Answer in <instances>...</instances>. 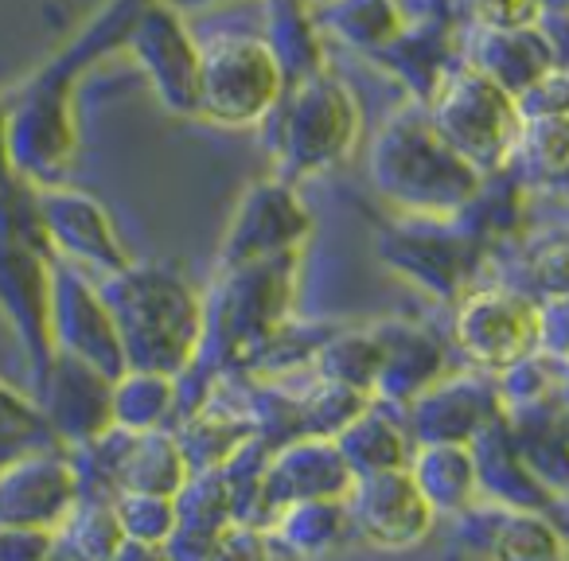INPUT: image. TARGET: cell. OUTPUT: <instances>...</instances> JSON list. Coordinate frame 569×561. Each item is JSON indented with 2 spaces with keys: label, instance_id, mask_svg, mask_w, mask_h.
<instances>
[{
  "label": "cell",
  "instance_id": "1",
  "mask_svg": "<svg viewBox=\"0 0 569 561\" xmlns=\"http://www.w3.org/2000/svg\"><path fill=\"white\" fill-rule=\"evenodd\" d=\"M102 301L118 324L129 371H157L176 379L196 359L203 340V309L183 285V277L160 266H126Z\"/></svg>",
  "mask_w": 569,
  "mask_h": 561
},
{
  "label": "cell",
  "instance_id": "2",
  "mask_svg": "<svg viewBox=\"0 0 569 561\" xmlns=\"http://www.w3.org/2000/svg\"><path fill=\"white\" fill-rule=\"evenodd\" d=\"M371 172L382 196L421 219L460 214L483 183V176L437 137L426 113H402L375 137Z\"/></svg>",
  "mask_w": 569,
  "mask_h": 561
},
{
  "label": "cell",
  "instance_id": "3",
  "mask_svg": "<svg viewBox=\"0 0 569 561\" xmlns=\"http://www.w3.org/2000/svg\"><path fill=\"white\" fill-rule=\"evenodd\" d=\"M426 102L437 137L480 176L515 157V141L522 133L519 102L476 67H452Z\"/></svg>",
  "mask_w": 569,
  "mask_h": 561
},
{
  "label": "cell",
  "instance_id": "4",
  "mask_svg": "<svg viewBox=\"0 0 569 561\" xmlns=\"http://www.w3.org/2000/svg\"><path fill=\"white\" fill-rule=\"evenodd\" d=\"M281 94V63L261 40H219L199 51L196 110L222 126H250L273 113Z\"/></svg>",
  "mask_w": 569,
  "mask_h": 561
},
{
  "label": "cell",
  "instance_id": "5",
  "mask_svg": "<svg viewBox=\"0 0 569 561\" xmlns=\"http://www.w3.org/2000/svg\"><path fill=\"white\" fill-rule=\"evenodd\" d=\"M359 137V110L348 87L325 74H309L281 110V157L297 172H320L351 152Z\"/></svg>",
  "mask_w": 569,
  "mask_h": 561
},
{
  "label": "cell",
  "instance_id": "6",
  "mask_svg": "<svg viewBox=\"0 0 569 561\" xmlns=\"http://www.w3.org/2000/svg\"><path fill=\"white\" fill-rule=\"evenodd\" d=\"M343 511L351 530L382 550H410L433 527V507L418 491L410 468L356 475L343 495Z\"/></svg>",
  "mask_w": 569,
  "mask_h": 561
},
{
  "label": "cell",
  "instance_id": "7",
  "mask_svg": "<svg viewBox=\"0 0 569 561\" xmlns=\"http://www.w3.org/2000/svg\"><path fill=\"white\" fill-rule=\"evenodd\" d=\"M542 312L511 289H483L465 297L457 312V343L472 363L488 371H507L538 351Z\"/></svg>",
  "mask_w": 569,
  "mask_h": 561
},
{
  "label": "cell",
  "instance_id": "8",
  "mask_svg": "<svg viewBox=\"0 0 569 561\" xmlns=\"http://www.w3.org/2000/svg\"><path fill=\"white\" fill-rule=\"evenodd\" d=\"M51 340L59 343L56 351L82 359L113 382L129 371L118 324H113L102 293H94L71 269H51Z\"/></svg>",
  "mask_w": 569,
  "mask_h": 561
},
{
  "label": "cell",
  "instance_id": "9",
  "mask_svg": "<svg viewBox=\"0 0 569 561\" xmlns=\"http://www.w3.org/2000/svg\"><path fill=\"white\" fill-rule=\"evenodd\" d=\"M351 468L332 437H293L261 464V507L273 519L281 507L309 499H343L351 488Z\"/></svg>",
  "mask_w": 569,
  "mask_h": 561
},
{
  "label": "cell",
  "instance_id": "10",
  "mask_svg": "<svg viewBox=\"0 0 569 561\" xmlns=\"http://www.w3.org/2000/svg\"><path fill=\"white\" fill-rule=\"evenodd\" d=\"M503 410L499 387L483 374L437 379L410 402V433L421 444H472Z\"/></svg>",
  "mask_w": 569,
  "mask_h": 561
},
{
  "label": "cell",
  "instance_id": "11",
  "mask_svg": "<svg viewBox=\"0 0 569 561\" xmlns=\"http://www.w3.org/2000/svg\"><path fill=\"white\" fill-rule=\"evenodd\" d=\"M79 499V475L48 452H24L0 468V527L56 530Z\"/></svg>",
  "mask_w": 569,
  "mask_h": 561
},
{
  "label": "cell",
  "instance_id": "12",
  "mask_svg": "<svg viewBox=\"0 0 569 561\" xmlns=\"http://www.w3.org/2000/svg\"><path fill=\"white\" fill-rule=\"evenodd\" d=\"M309 234V211L297 203V196L284 183H258L238 207V219L222 246V261L230 269L246 261L281 258L297 253V242Z\"/></svg>",
  "mask_w": 569,
  "mask_h": 561
},
{
  "label": "cell",
  "instance_id": "13",
  "mask_svg": "<svg viewBox=\"0 0 569 561\" xmlns=\"http://www.w3.org/2000/svg\"><path fill=\"white\" fill-rule=\"evenodd\" d=\"M0 304L9 309L20 340L43 371L56 355V340H51V269L43 266L36 246L0 238Z\"/></svg>",
  "mask_w": 569,
  "mask_h": 561
},
{
  "label": "cell",
  "instance_id": "14",
  "mask_svg": "<svg viewBox=\"0 0 569 561\" xmlns=\"http://www.w3.org/2000/svg\"><path fill=\"white\" fill-rule=\"evenodd\" d=\"M48 379V413L56 433L90 444L113 425V379L67 351L51 355Z\"/></svg>",
  "mask_w": 569,
  "mask_h": 561
},
{
  "label": "cell",
  "instance_id": "15",
  "mask_svg": "<svg viewBox=\"0 0 569 561\" xmlns=\"http://www.w3.org/2000/svg\"><path fill=\"white\" fill-rule=\"evenodd\" d=\"M137 59L149 71L152 87L160 90L172 110L191 113L196 110V90H199V51L191 48L188 32L168 9H149L141 24L129 32Z\"/></svg>",
  "mask_w": 569,
  "mask_h": 561
},
{
  "label": "cell",
  "instance_id": "16",
  "mask_svg": "<svg viewBox=\"0 0 569 561\" xmlns=\"http://www.w3.org/2000/svg\"><path fill=\"white\" fill-rule=\"evenodd\" d=\"M40 222L51 234V242H59L67 250V258L94 261L102 269H121L129 266L126 246H121L118 230L110 227V214L87 196H74V191H43L40 196Z\"/></svg>",
  "mask_w": 569,
  "mask_h": 561
},
{
  "label": "cell",
  "instance_id": "17",
  "mask_svg": "<svg viewBox=\"0 0 569 561\" xmlns=\"http://www.w3.org/2000/svg\"><path fill=\"white\" fill-rule=\"evenodd\" d=\"M118 452H110L102 441L98 444L106 457V472L118 483V491H149V495H176L188 480V460H183L176 437L160 433V429H144V433H133V429L118 425Z\"/></svg>",
  "mask_w": 569,
  "mask_h": 561
},
{
  "label": "cell",
  "instance_id": "18",
  "mask_svg": "<svg viewBox=\"0 0 569 561\" xmlns=\"http://www.w3.org/2000/svg\"><path fill=\"white\" fill-rule=\"evenodd\" d=\"M382 253H387V261H395L398 273L413 277L421 289H433L437 297H452L468 277L465 238L441 227L395 230V242L382 246Z\"/></svg>",
  "mask_w": 569,
  "mask_h": 561
},
{
  "label": "cell",
  "instance_id": "19",
  "mask_svg": "<svg viewBox=\"0 0 569 561\" xmlns=\"http://www.w3.org/2000/svg\"><path fill=\"white\" fill-rule=\"evenodd\" d=\"M472 67L480 74H488L499 90L519 98L530 82H538L558 63H553V48L530 24V28H483V36L476 40Z\"/></svg>",
  "mask_w": 569,
  "mask_h": 561
},
{
  "label": "cell",
  "instance_id": "20",
  "mask_svg": "<svg viewBox=\"0 0 569 561\" xmlns=\"http://www.w3.org/2000/svg\"><path fill=\"white\" fill-rule=\"evenodd\" d=\"M382 340V367L375 390L387 402H413L426 387H433L445 374V348L429 332L410 324H398L379 332Z\"/></svg>",
  "mask_w": 569,
  "mask_h": 561
},
{
  "label": "cell",
  "instance_id": "21",
  "mask_svg": "<svg viewBox=\"0 0 569 561\" xmlns=\"http://www.w3.org/2000/svg\"><path fill=\"white\" fill-rule=\"evenodd\" d=\"M340 457L348 460L351 475L390 472V468L410 464V433L387 413V405H371L351 418L340 433L332 437Z\"/></svg>",
  "mask_w": 569,
  "mask_h": 561
},
{
  "label": "cell",
  "instance_id": "22",
  "mask_svg": "<svg viewBox=\"0 0 569 561\" xmlns=\"http://www.w3.org/2000/svg\"><path fill=\"white\" fill-rule=\"evenodd\" d=\"M351 522L343 511V499H309V503H289L269 519V545L289 550L293 558H320L336 550L348 538Z\"/></svg>",
  "mask_w": 569,
  "mask_h": 561
},
{
  "label": "cell",
  "instance_id": "23",
  "mask_svg": "<svg viewBox=\"0 0 569 561\" xmlns=\"http://www.w3.org/2000/svg\"><path fill=\"white\" fill-rule=\"evenodd\" d=\"M406 468L433 511L437 507L460 511L480 491V475H476V460L468 444H421L418 457Z\"/></svg>",
  "mask_w": 569,
  "mask_h": 561
},
{
  "label": "cell",
  "instance_id": "24",
  "mask_svg": "<svg viewBox=\"0 0 569 561\" xmlns=\"http://www.w3.org/2000/svg\"><path fill=\"white\" fill-rule=\"evenodd\" d=\"M253 441V425L242 413H227V410H207L191 413L183 433L176 437L183 460H188V472H214V468H227L246 444Z\"/></svg>",
  "mask_w": 569,
  "mask_h": 561
},
{
  "label": "cell",
  "instance_id": "25",
  "mask_svg": "<svg viewBox=\"0 0 569 561\" xmlns=\"http://www.w3.org/2000/svg\"><path fill=\"white\" fill-rule=\"evenodd\" d=\"M126 542L118 514L106 503H74L51 530V550L63 561H110Z\"/></svg>",
  "mask_w": 569,
  "mask_h": 561
},
{
  "label": "cell",
  "instance_id": "26",
  "mask_svg": "<svg viewBox=\"0 0 569 561\" xmlns=\"http://www.w3.org/2000/svg\"><path fill=\"white\" fill-rule=\"evenodd\" d=\"M176 379L157 371H126L118 382H113V425L133 429V433H144V429H160V421L168 418V410L176 405Z\"/></svg>",
  "mask_w": 569,
  "mask_h": 561
},
{
  "label": "cell",
  "instance_id": "27",
  "mask_svg": "<svg viewBox=\"0 0 569 561\" xmlns=\"http://www.w3.org/2000/svg\"><path fill=\"white\" fill-rule=\"evenodd\" d=\"M382 367V340L379 332H343L336 340H328L317 351V371L325 382L336 387L359 390V394H371L375 379H379Z\"/></svg>",
  "mask_w": 569,
  "mask_h": 561
},
{
  "label": "cell",
  "instance_id": "28",
  "mask_svg": "<svg viewBox=\"0 0 569 561\" xmlns=\"http://www.w3.org/2000/svg\"><path fill=\"white\" fill-rule=\"evenodd\" d=\"M491 561H566V542L538 511H515L496 530Z\"/></svg>",
  "mask_w": 569,
  "mask_h": 561
},
{
  "label": "cell",
  "instance_id": "29",
  "mask_svg": "<svg viewBox=\"0 0 569 561\" xmlns=\"http://www.w3.org/2000/svg\"><path fill=\"white\" fill-rule=\"evenodd\" d=\"M118 527L133 542L164 545V538L176 530V499L172 495H149V491H118L113 499Z\"/></svg>",
  "mask_w": 569,
  "mask_h": 561
},
{
  "label": "cell",
  "instance_id": "30",
  "mask_svg": "<svg viewBox=\"0 0 569 561\" xmlns=\"http://www.w3.org/2000/svg\"><path fill=\"white\" fill-rule=\"evenodd\" d=\"M332 24L343 40L363 43V48H387L398 36V4L395 0H336Z\"/></svg>",
  "mask_w": 569,
  "mask_h": 561
},
{
  "label": "cell",
  "instance_id": "31",
  "mask_svg": "<svg viewBox=\"0 0 569 561\" xmlns=\"http://www.w3.org/2000/svg\"><path fill=\"white\" fill-rule=\"evenodd\" d=\"M277 550L269 545L266 530L250 527V522H230L214 542L207 561H273Z\"/></svg>",
  "mask_w": 569,
  "mask_h": 561
},
{
  "label": "cell",
  "instance_id": "32",
  "mask_svg": "<svg viewBox=\"0 0 569 561\" xmlns=\"http://www.w3.org/2000/svg\"><path fill=\"white\" fill-rule=\"evenodd\" d=\"M483 28H530L542 12L538 0H468Z\"/></svg>",
  "mask_w": 569,
  "mask_h": 561
},
{
  "label": "cell",
  "instance_id": "33",
  "mask_svg": "<svg viewBox=\"0 0 569 561\" xmlns=\"http://www.w3.org/2000/svg\"><path fill=\"white\" fill-rule=\"evenodd\" d=\"M51 530L40 527H0V561H48Z\"/></svg>",
  "mask_w": 569,
  "mask_h": 561
},
{
  "label": "cell",
  "instance_id": "34",
  "mask_svg": "<svg viewBox=\"0 0 569 561\" xmlns=\"http://www.w3.org/2000/svg\"><path fill=\"white\" fill-rule=\"evenodd\" d=\"M110 561H168V553H164V545L133 542V538H126V542L118 545V553H113Z\"/></svg>",
  "mask_w": 569,
  "mask_h": 561
},
{
  "label": "cell",
  "instance_id": "35",
  "mask_svg": "<svg viewBox=\"0 0 569 561\" xmlns=\"http://www.w3.org/2000/svg\"><path fill=\"white\" fill-rule=\"evenodd\" d=\"M538 4H542V9H546V4H553V9H561V4H566V0H538Z\"/></svg>",
  "mask_w": 569,
  "mask_h": 561
}]
</instances>
